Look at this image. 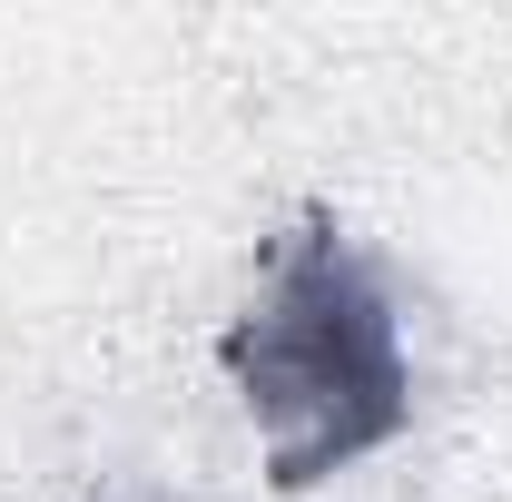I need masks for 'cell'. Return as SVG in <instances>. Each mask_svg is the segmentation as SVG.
Masks as SVG:
<instances>
[{
	"label": "cell",
	"mask_w": 512,
	"mask_h": 502,
	"mask_svg": "<svg viewBox=\"0 0 512 502\" xmlns=\"http://www.w3.org/2000/svg\"><path fill=\"white\" fill-rule=\"evenodd\" d=\"M227 365L247 384V414L286 483H316L345 453H365L404 424L394 315L335 237H306L276 256L247 325L227 335Z\"/></svg>",
	"instance_id": "cell-1"
}]
</instances>
